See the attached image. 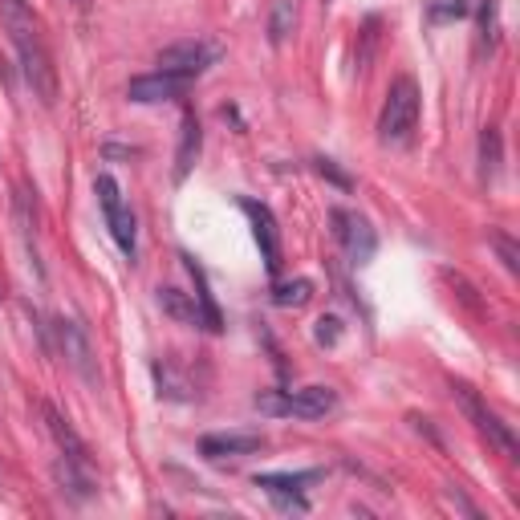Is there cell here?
<instances>
[{"instance_id": "cell-1", "label": "cell", "mask_w": 520, "mask_h": 520, "mask_svg": "<svg viewBox=\"0 0 520 520\" xmlns=\"http://www.w3.org/2000/svg\"><path fill=\"white\" fill-rule=\"evenodd\" d=\"M0 17H5V29H9L13 49L21 57V70H25L29 90L45 106H53L57 102V70H53V53L45 45L41 21L33 17V9L25 5V0H0Z\"/></svg>"}, {"instance_id": "cell-2", "label": "cell", "mask_w": 520, "mask_h": 520, "mask_svg": "<svg viewBox=\"0 0 520 520\" xmlns=\"http://www.w3.org/2000/svg\"><path fill=\"white\" fill-rule=\"evenodd\" d=\"M415 126H419V86L411 78H395L378 114V139L386 147H403L411 143Z\"/></svg>"}, {"instance_id": "cell-3", "label": "cell", "mask_w": 520, "mask_h": 520, "mask_svg": "<svg viewBox=\"0 0 520 520\" xmlns=\"http://www.w3.org/2000/svg\"><path fill=\"white\" fill-rule=\"evenodd\" d=\"M256 407L265 415H289V419H325L338 407V395L330 386H301V390H265L256 395Z\"/></svg>"}, {"instance_id": "cell-4", "label": "cell", "mask_w": 520, "mask_h": 520, "mask_svg": "<svg viewBox=\"0 0 520 520\" xmlns=\"http://www.w3.org/2000/svg\"><path fill=\"white\" fill-rule=\"evenodd\" d=\"M451 395H455V403H460L464 407V415L476 423V431L492 443V447H500L504 455H512V460H516V455H520V443H516V435H512V427L496 415V411H488L484 403H480V395H476V390L472 386H464V382H451Z\"/></svg>"}, {"instance_id": "cell-5", "label": "cell", "mask_w": 520, "mask_h": 520, "mask_svg": "<svg viewBox=\"0 0 520 520\" xmlns=\"http://www.w3.org/2000/svg\"><path fill=\"white\" fill-rule=\"evenodd\" d=\"M330 224H334V236H338L342 252L354 260V265H370L374 248H378V236H374L370 220L358 216V212H350V208H334V212H330Z\"/></svg>"}, {"instance_id": "cell-6", "label": "cell", "mask_w": 520, "mask_h": 520, "mask_svg": "<svg viewBox=\"0 0 520 520\" xmlns=\"http://www.w3.org/2000/svg\"><path fill=\"white\" fill-rule=\"evenodd\" d=\"M220 61V45L216 41H179V45H167L159 53V70L163 74H179V78H195V74H204L208 65Z\"/></svg>"}, {"instance_id": "cell-7", "label": "cell", "mask_w": 520, "mask_h": 520, "mask_svg": "<svg viewBox=\"0 0 520 520\" xmlns=\"http://www.w3.org/2000/svg\"><path fill=\"white\" fill-rule=\"evenodd\" d=\"M94 191H98V204H102V212H106V224H110L118 248H122L126 256H135V240H139V232H135V216H130V212L122 208L118 179H114V175H98V179H94Z\"/></svg>"}, {"instance_id": "cell-8", "label": "cell", "mask_w": 520, "mask_h": 520, "mask_svg": "<svg viewBox=\"0 0 520 520\" xmlns=\"http://www.w3.org/2000/svg\"><path fill=\"white\" fill-rule=\"evenodd\" d=\"M53 334H57V342H61L65 362H70L90 386H98V382H102V370H98V362H94V346H90V338H86L82 325L57 317V321H53Z\"/></svg>"}, {"instance_id": "cell-9", "label": "cell", "mask_w": 520, "mask_h": 520, "mask_svg": "<svg viewBox=\"0 0 520 520\" xmlns=\"http://www.w3.org/2000/svg\"><path fill=\"white\" fill-rule=\"evenodd\" d=\"M244 216L252 220V236L260 244V256H265V269L277 277L281 273V232H277V220L265 204H256V200H240Z\"/></svg>"}, {"instance_id": "cell-10", "label": "cell", "mask_w": 520, "mask_h": 520, "mask_svg": "<svg viewBox=\"0 0 520 520\" xmlns=\"http://www.w3.org/2000/svg\"><path fill=\"white\" fill-rule=\"evenodd\" d=\"M191 86V78H179V74H143V78H130V86H126V98L130 102H143V106H151V102H171V98H179L183 90Z\"/></svg>"}, {"instance_id": "cell-11", "label": "cell", "mask_w": 520, "mask_h": 520, "mask_svg": "<svg viewBox=\"0 0 520 520\" xmlns=\"http://www.w3.org/2000/svg\"><path fill=\"white\" fill-rule=\"evenodd\" d=\"M200 451L208 460H228V455H256L265 451V435H248V431H228V435H204Z\"/></svg>"}, {"instance_id": "cell-12", "label": "cell", "mask_w": 520, "mask_h": 520, "mask_svg": "<svg viewBox=\"0 0 520 520\" xmlns=\"http://www.w3.org/2000/svg\"><path fill=\"white\" fill-rule=\"evenodd\" d=\"M41 415H45V423H49V435L57 439V447H61V455L65 460H74V464H86L90 468V447H86V439L70 427V419H65L61 411H53L49 403L41 407Z\"/></svg>"}, {"instance_id": "cell-13", "label": "cell", "mask_w": 520, "mask_h": 520, "mask_svg": "<svg viewBox=\"0 0 520 520\" xmlns=\"http://www.w3.org/2000/svg\"><path fill=\"white\" fill-rule=\"evenodd\" d=\"M155 301H159V309H163L171 321H179V325H204L195 297L183 293V289H175V285H163V289L155 293Z\"/></svg>"}, {"instance_id": "cell-14", "label": "cell", "mask_w": 520, "mask_h": 520, "mask_svg": "<svg viewBox=\"0 0 520 520\" xmlns=\"http://www.w3.org/2000/svg\"><path fill=\"white\" fill-rule=\"evenodd\" d=\"M151 374H155V382H159V395L163 399H175V403H187V399H195V390H191V378L171 362V358H163V362H155L151 366Z\"/></svg>"}, {"instance_id": "cell-15", "label": "cell", "mask_w": 520, "mask_h": 520, "mask_svg": "<svg viewBox=\"0 0 520 520\" xmlns=\"http://www.w3.org/2000/svg\"><path fill=\"white\" fill-rule=\"evenodd\" d=\"M325 472L321 468H309V472H265V476H256L252 484L256 488H265V492H289V496H301L309 484H317Z\"/></svg>"}, {"instance_id": "cell-16", "label": "cell", "mask_w": 520, "mask_h": 520, "mask_svg": "<svg viewBox=\"0 0 520 520\" xmlns=\"http://www.w3.org/2000/svg\"><path fill=\"white\" fill-rule=\"evenodd\" d=\"M183 265H187V273H191V281H195V305H200V317H204V330L220 334V330H224V321H220V309H216V301H212V293H208V277H204V269L195 265L191 256H183Z\"/></svg>"}, {"instance_id": "cell-17", "label": "cell", "mask_w": 520, "mask_h": 520, "mask_svg": "<svg viewBox=\"0 0 520 520\" xmlns=\"http://www.w3.org/2000/svg\"><path fill=\"white\" fill-rule=\"evenodd\" d=\"M200 122H195V114H183V135H179V155H175V179L183 183L187 171L195 167V159H200Z\"/></svg>"}, {"instance_id": "cell-18", "label": "cell", "mask_w": 520, "mask_h": 520, "mask_svg": "<svg viewBox=\"0 0 520 520\" xmlns=\"http://www.w3.org/2000/svg\"><path fill=\"white\" fill-rule=\"evenodd\" d=\"M53 476H57L61 492H74L78 500H86V496H90V488H94V480H90L86 464H74V460H65V455L53 464Z\"/></svg>"}, {"instance_id": "cell-19", "label": "cell", "mask_w": 520, "mask_h": 520, "mask_svg": "<svg viewBox=\"0 0 520 520\" xmlns=\"http://www.w3.org/2000/svg\"><path fill=\"white\" fill-rule=\"evenodd\" d=\"M496 171H500V130L488 126L484 135H480V179L492 183Z\"/></svg>"}, {"instance_id": "cell-20", "label": "cell", "mask_w": 520, "mask_h": 520, "mask_svg": "<svg viewBox=\"0 0 520 520\" xmlns=\"http://www.w3.org/2000/svg\"><path fill=\"white\" fill-rule=\"evenodd\" d=\"M293 25H297V5H293V0H277L273 17H269V41H273V45H285L289 33H293Z\"/></svg>"}, {"instance_id": "cell-21", "label": "cell", "mask_w": 520, "mask_h": 520, "mask_svg": "<svg viewBox=\"0 0 520 520\" xmlns=\"http://www.w3.org/2000/svg\"><path fill=\"white\" fill-rule=\"evenodd\" d=\"M309 297H313V281H305V277L285 281V285L273 289V305H281V309H301Z\"/></svg>"}, {"instance_id": "cell-22", "label": "cell", "mask_w": 520, "mask_h": 520, "mask_svg": "<svg viewBox=\"0 0 520 520\" xmlns=\"http://www.w3.org/2000/svg\"><path fill=\"white\" fill-rule=\"evenodd\" d=\"M468 13H472L468 0H435L431 5V21H460Z\"/></svg>"}, {"instance_id": "cell-23", "label": "cell", "mask_w": 520, "mask_h": 520, "mask_svg": "<svg viewBox=\"0 0 520 520\" xmlns=\"http://www.w3.org/2000/svg\"><path fill=\"white\" fill-rule=\"evenodd\" d=\"M480 29H484V41L492 45L496 29H500V5H496V0H484V5H480Z\"/></svg>"}, {"instance_id": "cell-24", "label": "cell", "mask_w": 520, "mask_h": 520, "mask_svg": "<svg viewBox=\"0 0 520 520\" xmlns=\"http://www.w3.org/2000/svg\"><path fill=\"white\" fill-rule=\"evenodd\" d=\"M492 244H496L500 260H504V269H508V273H520V248H516V244L508 240V236H500V232L492 236Z\"/></svg>"}, {"instance_id": "cell-25", "label": "cell", "mask_w": 520, "mask_h": 520, "mask_svg": "<svg viewBox=\"0 0 520 520\" xmlns=\"http://www.w3.org/2000/svg\"><path fill=\"white\" fill-rule=\"evenodd\" d=\"M313 338H317L321 346H338V338H342V321H338V317H321L317 330H313Z\"/></svg>"}, {"instance_id": "cell-26", "label": "cell", "mask_w": 520, "mask_h": 520, "mask_svg": "<svg viewBox=\"0 0 520 520\" xmlns=\"http://www.w3.org/2000/svg\"><path fill=\"white\" fill-rule=\"evenodd\" d=\"M313 167H317V175H325L330 183H338L342 191H350V175H346V171H338V167H334V159H313Z\"/></svg>"}]
</instances>
